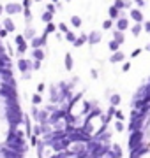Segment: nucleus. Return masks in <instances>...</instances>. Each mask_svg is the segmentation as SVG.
I'll return each mask as SVG.
<instances>
[{"mask_svg":"<svg viewBox=\"0 0 150 158\" xmlns=\"http://www.w3.org/2000/svg\"><path fill=\"white\" fill-rule=\"evenodd\" d=\"M25 7L21 6V2H7L6 4V16H16V14H23Z\"/></svg>","mask_w":150,"mask_h":158,"instance_id":"obj_1","label":"nucleus"},{"mask_svg":"<svg viewBox=\"0 0 150 158\" xmlns=\"http://www.w3.org/2000/svg\"><path fill=\"white\" fill-rule=\"evenodd\" d=\"M14 42H16V48H18V55H23L25 51H27V48H29V40L25 39L23 34H18L16 39H14Z\"/></svg>","mask_w":150,"mask_h":158,"instance_id":"obj_2","label":"nucleus"},{"mask_svg":"<svg viewBox=\"0 0 150 158\" xmlns=\"http://www.w3.org/2000/svg\"><path fill=\"white\" fill-rule=\"evenodd\" d=\"M46 42H48V35L46 34H42L41 37H37V35H35L32 40H29V44H30V48H32V49L42 48V46H46Z\"/></svg>","mask_w":150,"mask_h":158,"instance_id":"obj_3","label":"nucleus"},{"mask_svg":"<svg viewBox=\"0 0 150 158\" xmlns=\"http://www.w3.org/2000/svg\"><path fill=\"white\" fill-rule=\"evenodd\" d=\"M115 28H117V30H122V32H126V30L131 28V19L127 18V14H126V16H120L118 19H117Z\"/></svg>","mask_w":150,"mask_h":158,"instance_id":"obj_4","label":"nucleus"},{"mask_svg":"<svg viewBox=\"0 0 150 158\" xmlns=\"http://www.w3.org/2000/svg\"><path fill=\"white\" fill-rule=\"evenodd\" d=\"M129 16H131V19H133L134 23H145L143 11H141L139 7H133V9L129 11Z\"/></svg>","mask_w":150,"mask_h":158,"instance_id":"obj_5","label":"nucleus"},{"mask_svg":"<svg viewBox=\"0 0 150 158\" xmlns=\"http://www.w3.org/2000/svg\"><path fill=\"white\" fill-rule=\"evenodd\" d=\"M2 27L11 34V32H14L16 30V23H14V19H12V16H6L4 19H2Z\"/></svg>","mask_w":150,"mask_h":158,"instance_id":"obj_6","label":"nucleus"},{"mask_svg":"<svg viewBox=\"0 0 150 158\" xmlns=\"http://www.w3.org/2000/svg\"><path fill=\"white\" fill-rule=\"evenodd\" d=\"M127 12L126 11H120V9H117L115 6H111L110 9H108V16H110V19H113V21H117L120 16H126Z\"/></svg>","mask_w":150,"mask_h":158,"instance_id":"obj_7","label":"nucleus"},{"mask_svg":"<svg viewBox=\"0 0 150 158\" xmlns=\"http://www.w3.org/2000/svg\"><path fill=\"white\" fill-rule=\"evenodd\" d=\"M103 40V34L99 32V30H92L90 34H88V44H97Z\"/></svg>","mask_w":150,"mask_h":158,"instance_id":"obj_8","label":"nucleus"},{"mask_svg":"<svg viewBox=\"0 0 150 158\" xmlns=\"http://www.w3.org/2000/svg\"><path fill=\"white\" fill-rule=\"evenodd\" d=\"M111 39H115L117 42L124 44V42H126V35H124V32H122V30L113 28V30H111Z\"/></svg>","mask_w":150,"mask_h":158,"instance_id":"obj_9","label":"nucleus"},{"mask_svg":"<svg viewBox=\"0 0 150 158\" xmlns=\"http://www.w3.org/2000/svg\"><path fill=\"white\" fill-rule=\"evenodd\" d=\"M131 34L134 35V37H139L141 35V32H145L143 30V23H134V25H131Z\"/></svg>","mask_w":150,"mask_h":158,"instance_id":"obj_10","label":"nucleus"},{"mask_svg":"<svg viewBox=\"0 0 150 158\" xmlns=\"http://www.w3.org/2000/svg\"><path fill=\"white\" fill-rule=\"evenodd\" d=\"M58 32V25H55V23H46V27H44V32L42 34H46V35H51V34H57Z\"/></svg>","mask_w":150,"mask_h":158,"instance_id":"obj_11","label":"nucleus"},{"mask_svg":"<svg viewBox=\"0 0 150 158\" xmlns=\"http://www.w3.org/2000/svg\"><path fill=\"white\" fill-rule=\"evenodd\" d=\"M85 42H88V34H81L80 37H76V40L73 42V46H74V48H81Z\"/></svg>","mask_w":150,"mask_h":158,"instance_id":"obj_12","label":"nucleus"},{"mask_svg":"<svg viewBox=\"0 0 150 158\" xmlns=\"http://www.w3.org/2000/svg\"><path fill=\"white\" fill-rule=\"evenodd\" d=\"M81 23H83V19H81L78 14H73V16H71V27H73V28H80Z\"/></svg>","mask_w":150,"mask_h":158,"instance_id":"obj_13","label":"nucleus"},{"mask_svg":"<svg viewBox=\"0 0 150 158\" xmlns=\"http://www.w3.org/2000/svg\"><path fill=\"white\" fill-rule=\"evenodd\" d=\"M53 16H55V14H51V12L44 11L42 14H41V21L44 23V25H46V23H51V21H53Z\"/></svg>","mask_w":150,"mask_h":158,"instance_id":"obj_14","label":"nucleus"},{"mask_svg":"<svg viewBox=\"0 0 150 158\" xmlns=\"http://www.w3.org/2000/svg\"><path fill=\"white\" fill-rule=\"evenodd\" d=\"M23 35H25V39H27V40H32L35 37V30L32 28V27H27L25 32H23Z\"/></svg>","mask_w":150,"mask_h":158,"instance_id":"obj_15","label":"nucleus"},{"mask_svg":"<svg viewBox=\"0 0 150 158\" xmlns=\"http://www.w3.org/2000/svg\"><path fill=\"white\" fill-rule=\"evenodd\" d=\"M23 18H25L27 27H30V23H32V19H34V16H32V11H30V9H25V11H23Z\"/></svg>","mask_w":150,"mask_h":158,"instance_id":"obj_16","label":"nucleus"},{"mask_svg":"<svg viewBox=\"0 0 150 158\" xmlns=\"http://www.w3.org/2000/svg\"><path fill=\"white\" fill-rule=\"evenodd\" d=\"M120 46H122V44H120V42H117L115 39H111L110 42H108V48H110L113 53H115V51H120Z\"/></svg>","mask_w":150,"mask_h":158,"instance_id":"obj_17","label":"nucleus"},{"mask_svg":"<svg viewBox=\"0 0 150 158\" xmlns=\"http://www.w3.org/2000/svg\"><path fill=\"white\" fill-rule=\"evenodd\" d=\"M113 25H115V21L108 18V19H104L103 21V30H106V32H108V30H113Z\"/></svg>","mask_w":150,"mask_h":158,"instance_id":"obj_18","label":"nucleus"},{"mask_svg":"<svg viewBox=\"0 0 150 158\" xmlns=\"http://www.w3.org/2000/svg\"><path fill=\"white\" fill-rule=\"evenodd\" d=\"M110 60L111 62H122V60H124V53H122V51H115Z\"/></svg>","mask_w":150,"mask_h":158,"instance_id":"obj_19","label":"nucleus"},{"mask_svg":"<svg viewBox=\"0 0 150 158\" xmlns=\"http://www.w3.org/2000/svg\"><path fill=\"white\" fill-rule=\"evenodd\" d=\"M76 37H78V35H76L74 32H73V30H69L67 34L64 35V39L67 40V42H74V40H76Z\"/></svg>","mask_w":150,"mask_h":158,"instance_id":"obj_20","label":"nucleus"},{"mask_svg":"<svg viewBox=\"0 0 150 158\" xmlns=\"http://www.w3.org/2000/svg\"><path fill=\"white\" fill-rule=\"evenodd\" d=\"M34 58L35 60H44V51H42V48L34 49Z\"/></svg>","mask_w":150,"mask_h":158,"instance_id":"obj_21","label":"nucleus"},{"mask_svg":"<svg viewBox=\"0 0 150 158\" xmlns=\"http://www.w3.org/2000/svg\"><path fill=\"white\" fill-rule=\"evenodd\" d=\"M44 11H48V12H51V14H55L58 9H57V6H55L53 2H48L46 6H44Z\"/></svg>","mask_w":150,"mask_h":158,"instance_id":"obj_22","label":"nucleus"},{"mask_svg":"<svg viewBox=\"0 0 150 158\" xmlns=\"http://www.w3.org/2000/svg\"><path fill=\"white\" fill-rule=\"evenodd\" d=\"M113 6L120 11H126V0H113Z\"/></svg>","mask_w":150,"mask_h":158,"instance_id":"obj_23","label":"nucleus"},{"mask_svg":"<svg viewBox=\"0 0 150 158\" xmlns=\"http://www.w3.org/2000/svg\"><path fill=\"white\" fill-rule=\"evenodd\" d=\"M65 67L69 69H73V55H71V53H67V55H65Z\"/></svg>","mask_w":150,"mask_h":158,"instance_id":"obj_24","label":"nucleus"},{"mask_svg":"<svg viewBox=\"0 0 150 158\" xmlns=\"http://www.w3.org/2000/svg\"><path fill=\"white\" fill-rule=\"evenodd\" d=\"M69 30H71V28H69V27H67V25H65L64 21H62V23H58V32H62V34L65 35L67 32H69Z\"/></svg>","mask_w":150,"mask_h":158,"instance_id":"obj_25","label":"nucleus"},{"mask_svg":"<svg viewBox=\"0 0 150 158\" xmlns=\"http://www.w3.org/2000/svg\"><path fill=\"white\" fill-rule=\"evenodd\" d=\"M32 4H34V0H21V6H23L25 9H30Z\"/></svg>","mask_w":150,"mask_h":158,"instance_id":"obj_26","label":"nucleus"},{"mask_svg":"<svg viewBox=\"0 0 150 158\" xmlns=\"http://www.w3.org/2000/svg\"><path fill=\"white\" fill-rule=\"evenodd\" d=\"M134 4H136V6L139 7V9H141V7H145L147 6V0H133Z\"/></svg>","mask_w":150,"mask_h":158,"instance_id":"obj_27","label":"nucleus"},{"mask_svg":"<svg viewBox=\"0 0 150 158\" xmlns=\"http://www.w3.org/2000/svg\"><path fill=\"white\" fill-rule=\"evenodd\" d=\"M18 65H20V69H27V67H29V60H20Z\"/></svg>","mask_w":150,"mask_h":158,"instance_id":"obj_28","label":"nucleus"},{"mask_svg":"<svg viewBox=\"0 0 150 158\" xmlns=\"http://www.w3.org/2000/svg\"><path fill=\"white\" fill-rule=\"evenodd\" d=\"M7 34H9V32H7V30L4 28V27H2V28H0V39H6Z\"/></svg>","mask_w":150,"mask_h":158,"instance_id":"obj_29","label":"nucleus"},{"mask_svg":"<svg viewBox=\"0 0 150 158\" xmlns=\"http://www.w3.org/2000/svg\"><path fill=\"white\" fill-rule=\"evenodd\" d=\"M139 55H141V49H133V53H131V58H136V56H139Z\"/></svg>","mask_w":150,"mask_h":158,"instance_id":"obj_30","label":"nucleus"},{"mask_svg":"<svg viewBox=\"0 0 150 158\" xmlns=\"http://www.w3.org/2000/svg\"><path fill=\"white\" fill-rule=\"evenodd\" d=\"M143 30L147 32V34H150V19H148V21H145V23H143Z\"/></svg>","mask_w":150,"mask_h":158,"instance_id":"obj_31","label":"nucleus"},{"mask_svg":"<svg viewBox=\"0 0 150 158\" xmlns=\"http://www.w3.org/2000/svg\"><path fill=\"white\" fill-rule=\"evenodd\" d=\"M53 35H55V39H57V40H62V39H64V34H62V32H57V34H53Z\"/></svg>","mask_w":150,"mask_h":158,"instance_id":"obj_32","label":"nucleus"},{"mask_svg":"<svg viewBox=\"0 0 150 158\" xmlns=\"http://www.w3.org/2000/svg\"><path fill=\"white\" fill-rule=\"evenodd\" d=\"M4 14H6V6H4V4H0V18L4 16Z\"/></svg>","mask_w":150,"mask_h":158,"instance_id":"obj_33","label":"nucleus"},{"mask_svg":"<svg viewBox=\"0 0 150 158\" xmlns=\"http://www.w3.org/2000/svg\"><path fill=\"white\" fill-rule=\"evenodd\" d=\"M34 67H35V69L41 67V60H35V62H34Z\"/></svg>","mask_w":150,"mask_h":158,"instance_id":"obj_34","label":"nucleus"},{"mask_svg":"<svg viewBox=\"0 0 150 158\" xmlns=\"http://www.w3.org/2000/svg\"><path fill=\"white\" fill-rule=\"evenodd\" d=\"M50 2H53V4H57V2H60V0H50Z\"/></svg>","mask_w":150,"mask_h":158,"instance_id":"obj_35","label":"nucleus"},{"mask_svg":"<svg viewBox=\"0 0 150 158\" xmlns=\"http://www.w3.org/2000/svg\"><path fill=\"white\" fill-rule=\"evenodd\" d=\"M39 2H42V0H34V4H39Z\"/></svg>","mask_w":150,"mask_h":158,"instance_id":"obj_36","label":"nucleus"},{"mask_svg":"<svg viewBox=\"0 0 150 158\" xmlns=\"http://www.w3.org/2000/svg\"><path fill=\"white\" fill-rule=\"evenodd\" d=\"M147 49H148V51H150V44H147Z\"/></svg>","mask_w":150,"mask_h":158,"instance_id":"obj_37","label":"nucleus"},{"mask_svg":"<svg viewBox=\"0 0 150 158\" xmlns=\"http://www.w3.org/2000/svg\"><path fill=\"white\" fill-rule=\"evenodd\" d=\"M65 2H73V0H65Z\"/></svg>","mask_w":150,"mask_h":158,"instance_id":"obj_38","label":"nucleus"}]
</instances>
